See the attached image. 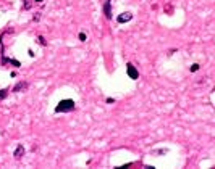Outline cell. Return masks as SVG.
I'll return each mask as SVG.
<instances>
[{"label":"cell","mask_w":215,"mask_h":169,"mask_svg":"<svg viewBox=\"0 0 215 169\" xmlns=\"http://www.w3.org/2000/svg\"><path fill=\"white\" fill-rule=\"evenodd\" d=\"M32 2H36V3H41V2H42V0H32Z\"/></svg>","instance_id":"cell-14"},{"label":"cell","mask_w":215,"mask_h":169,"mask_svg":"<svg viewBox=\"0 0 215 169\" xmlns=\"http://www.w3.org/2000/svg\"><path fill=\"white\" fill-rule=\"evenodd\" d=\"M29 7H31V0H24V8L28 10V8H29Z\"/></svg>","instance_id":"cell-12"},{"label":"cell","mask_w":215,"mask_h":169,"mask_svg":"<svg viewBox=\"0 0 215 169\" xmlns=\"http://www.w3.org/2000/svg\"><path fill=\"white\" fill-rule=\"evenodd\" d=\"M86 39H87L86 34H84V32H79V40H81V42H86Z\"/></svg>","instance_id":"cell-9"},{"label":"cell","mask_w":215,"mask_h":169,"mask_svg":"<svg viewBox=\"0 0 215 169\" xmlns=\"http://www.w3.org/2000/svg\"><path fill=\"white\" fill-rule=\"evenodd\" d=\"M107 103H109V105H112V103H115V98H107Z\"/></svg>","instance_id":"cell-13"},{"label":"cell","mask_w":215,"mask_h":169,"mask_svg":"<svg viewBox=\"0 0 215 169\" xmlns=\"http://www.w3.org/2000/svg\"><path fill=\"white\" fill-rule=\"evenodd\" d=\"M126 73H128V76L131 77L133 81H136V79L139 77V73H138V69L134 68L133 63H128V64H126Z\"/></svg>","instance_id":"cell-2"},{"label":"cell","mask_w":215,"mask_h":169,"mask_svg":"<svg viewBox=\"0 0 215 169\" xmlns=\"http://www.w3.org/2000/svg\"><path fill=\"white\" fill-rule=\"evenodd\" d=\"M13 155H15V158H21L23 155H24V147H23V145H18Z\"/></svg>","instance_id":"cell-7"},{"label":"cell","mask_w":215,"mask_h":169,"mask_svg":"<svg viewBox=\"0 0 215 169\" xmlns=\"http://www.w3.org/2000/svg\"><path fill=\"white\" fill-rule=\"evenodd\" d=\"M131 20H133V13H129V11H125V13H121V15L116 16V21H118L120 24L128 23V21H131Z\"/></svg>","instance_id":"cell-3"},{"label":"cell","mask_w":215,"mask_h":169,"mask_svg":"<svg viewBox=\"0 0 215 169\" xmlns=\"http://www.w3.org/2000/svg\"><path fill=\"white\" fill-rule=\"evenodd\" d=\"M104 13L107 20H112V0H105L104 3Z\"/></svg>","instance_id":"cell-5"},{"label":"cell","mask_w":215,"mask_h":169,"mask_svg":"<svg viewBox=\"0 0 215 169\" xmlns=\"http://www.w3.org/2000/svg\"><path fill=\"white\" fill-rule=\"evenodd\" d=\"M28 87H29L28 82H20V84H16V86L13 87V92H24Z\"/></svg>","instance_id":"cell-6"},{"label":"cell","mask_w":215,"mask_h":169,"mask_svg":"<svg viewBox=\"0 0 215 169\" xmlns=\"http://www.w3.org/2000/svg\"><path fill=\"white\" fill-rule=\"evenodd\" d=\"M2 64H13L15 68H20V66H21V63L18 61V60H15V58H7L3 53H2Z\"/></svg>","instance_id":"cell-4"},{"label":"cell","mask_w":215,"mask_h":169,"mask_svg":"<svg viewBox=\"0 0 215 169\" xmlns=\"http://www.w3.org/2000/svg\"><path fill=\"white\" fill-rule=\"evenodd\" d=\"M37 39H39V44L45 45V39H44V37H42V36H39V37H37Z\"/></svg>","instance_id":"cell-11"},{"label":"cell","mask_w":215,"mask_h":169,"mask_svg":"<svg viewBox=\"0 0 215 169\" xmlns=\"http://www.w3.org/2000/svg\"><path fill=\"white\" fill-rule=\"evenodd\" d=\"M7 95H8V89H0V102L5 100Z\"/></svg>","instance_id":"cell-8"},{"label":"cell","mask_w":215,"mask_h":169,"mask_svg":"<svg viewBox=\"0 0 215 169\" xmlns=\"http://www.w3.org/2000/svg\"><path fill=\"white\" fill-rule=\"evenodd\" d=\"M197 69H199V64H197V63H194L193 66H191V73H196Z\"/></svg>","instance_id":"cell-10"},{"label":"cell","mask_w":215,"mask_h":169,"mask_svg":"<svg viewBox=\"0 0 215 169\" xmlns=\"http://www.w3.org/2000/svg\"><path fill=\"white\" fill-rule=\"evenodd\" d=\"M73 110H74V100H71V98L60 100V103L55 106V113H70Z\"/></svg>","instance_id":"cell-1"}]
</instances>
